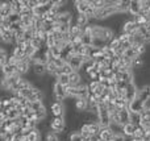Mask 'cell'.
<instances>
[{
    "label": "cell",
    "mask_w": 150,
    "mask_h": 141,
    "mask_svg": "<svg viewBox=\"0 0 150 141\" xmlns=\"http://www.w3.org/2000/svg\"><path fill=\"white\" fill-rule=\"evenodd\" d=\"M49 128H50V131L54 132V133H61V132H63L66 129L65 118H54V116H50Z\"/></svg>",
    "instance_id": "obj_1"
},
{
    "label": "cell",
    "mask_w": 150,
    "mask_h": 141,
    "mask_svg": "<svg viewBox=\"0 0 150 141\" xmlns=\"http://www.w3.org/2000/svg\"><path fill=\"white\" fill-rule=\"evenodd\" d=\"M65 104L63 103H58V102H53L50 104V115L54 118H65Z\"/></svg>",
    "instance_id": "obj_2"
},
{
    "label": "cell",
    "mask_w": 150,
    "mask_h": 141,
    "mask_svg": "<svg viewBox=\"0 0 150 141\" xmlns=\"http://www.w3.org/2000/svg\"><path fill=\"white\" fill-rule=\"evenodd\" d=\"M137 92H138V87L136 86L133 82L132 83H128L127 87H125V100H127L128 103L134 100L136 98H137Z\"/></svg>",
    "instance_id": "obj_3"
},
{
    "label": "cell",
    "mask_w": 150,
    "mask_h": 141,
    "mask_svg": "<svg viewBox=\"0 0 150 141\" xmlns=\"http://www.w3.org/2000/svg\"><path fill=\"white\" fill-rule=\"evenodd\" d=\"M73 4H74L75 13H83V15H86L91 5V0H76V1H73Z\"/></svg>",
    "instance_id": "obj_4"
},
{
    "label": "cell",
    "mask_w": 150,
    "mask_h": 141,
    "mask_svg": "<svg viewBox=\"0 0 150 141\" xmlns=\"http://www.w3.org/2000/svg\"><path fill=\"white\" fill-rule=\"evenodd\" d=\"M140 12H141L140 0H130V4H129V8H128L127 15L130 16V17H134V16L140 15Z\"/></svg>",
    "instance_id": "obj_5"
},
{
    "label": "cell",
    "mask_w": 150,
    "mask_h": 141,
    "mask_svg": "<svg viewBox=\"0 0 150 141\" xmlns=\"http://www.w3.org/2000/svg\"><path fill=\"white\" fill-rule=\"evenodd\" d=\"M74 23L76 24L80 28H86V26L90 24V18L87 15H83V13H75L74 15Z\"/></svg>",
    "instance_id": "obj_6"
},
{
    "label": "cell",
    "mask_w": 150,
    "mask_h": 141,
    "mask_svg": "<svg viewBox=\"0 0 150 141\" xmlns=\"http://www.w3.org/2000/svg\"><path fill=\"white\" fill-rule=\"evenodd\" d=\"M67 63L71 66V69H73L74 71H79L80 66H82V63H83V57L82 55H71V57L69 58Z\"/></svg>",
    "instance_id": "obj_7"
},
{
    "label": "cell",
    "mask_w": 150,
    "mask_h": 141,
    "mask_svg": "<svg viewBox=\"0 0 150 141\" xmlns=\"http://www.w3.org/2000/svg\"><path fill=\"white\" fill-rule=\"evenodd\" d=\"M150 98V86L149 84H146V86L141 87V89H138V92H137V99L141 100V102H146Z\"/></svg>",
    "instance_id": "obj_8"
},
{
    "label": "cell",
    "mask_w": 150,
    "mask_h": 141,
    "mask_svg": "<svg viewBox=\"0 0 150 141\" xmlns=\"http://www.w3.org/2000/svg\"><path fill=\"white\" fill-rule=\"evenodd\" d=\"M74 108L76 112H84L87 111V99H83V98H76L74 99Z\"/></svg>",
    "instance_id": "obj_9"
},
{
    "label": "cell",
    "mask_w": 150,
    "mask_h": 141,
    "mask_svg": "<svg viewBox=\"0 0 150 141\" xmlns=\"http://www.w3.org/2000/svg\"><path fill=\"white\" fill-rule=\"evenodd\" d=\"M128 110H129V112H138L141 113L142 112V102L141 100H138L137 98H136L134 100H132V102L128 103Z\"/></svg>",
    "instance_id": "obj_10"
},
{
    "label": "cell",
    "mask_w": 150,
    "mask_h": 141,
    "mask_svg": "<svg viewBox=\"0 0 150 141\" xmlns=\"http://www.w3.org/2000/svg\"><path fill=\"white\" fill-rule=\"evenodd\" d=\"M32 73H33L34 75H37L38 78L46 75V69H45V65L38 63V62L33 63V66H32Z\"/></svg>",
    "instance_id": "obj_11"
},
{
    "label": "cell",
    "mask_w": 150,
    "mask_h": 141,
    "mask_svg": "<svg viewBox=\"0 0 150 141\" xmlns=\"http://www.w3.org/2000/svg\"><path fill=\"white\" fill-rule=\"evenodd\" d=\"M69 33H70V36H71V40L75 38V37H82V34H83V28H80V26H78L76 24L74 23H71L70 24V28H69Z\"/></svg>",
    "instance_id": "obj_12"
},
{
    "label": "cell",
    "mask_w": 150,
    "mask_h": 141,
    "mask_svg": "<svg viewBox=\"0 0 150 141\" xmlns=\"http://www.w3.org/2000/svg\"><path fill=\"white\" fill-rule=\"evenodd\" d=\"M134 129H136V127L133 125V124L128 123V124H125V125H122L121 135L124 137H127V139H132L133 135H134Z\"/></svg>",
    "instance_id": "obj_13"
},
{
    "label": "cell",
    "mask_w": 150,
    "mask_h": 141,
    "mask_svg": "<svg viewBox=\"0 0 150 141\" xmlns=\"http://www.w3.org/2000/svg\"><path fill=\"white\" fill-rule=\"evenodd\" d=\"M113 132L108 128H100V133H99V139L103 140V141H112V139H113Z\"/></svg>",
    "instance_id": "obj_14"
},
{
    "label": "cell",
    "mask_w": 150,
    "mask_h": 141,
    "mask_svg": "<svg viewBox=\"0 0 150 141\" xmlns=\"http://www.w3.org/2000/svg\"><path fill=\"white\" fill-rule=\"evenodd\" d=\"M119 116H120V123H121V125H125V124L129 123L130 112H129V110H128V107L122 108V110H119Z\"/></svg>",
    "instance_id": "obj_15"
},
{
    "label": "cell",
    "mask_w": 150,
    "mask_h": 141,
    "mask_svg": "<svg viewBox=\"0 0 150 141\" xmlns=\"http://www.w3.org/2000/svg\"><path fill=\"white\" fill-rule=\"evenodd\" d=\"M69 79H70V84H69V86H73V87H76L78 84H80L83 82L82 75H80L78 71H74L73 74H70V75H69Z\"/></svg>",
    "instance_id": "obj_16"
},
{
    "label": "cell",
    "mask_w": 150,
    "mask_h": 141,
    "mask_svg": "<svg viewBox=\"0 0 150 141\" xmlns=\"http://www.w3.org/2000/svg\"><path fill=\"white\" fill-rule=\"evenodd\" d=\"M26 140L28 141H42V133L38 129H33V131L26 136Z\"/></svg>",
    "instance_id": "obj_17"
},
{
    "label": "cell",
    "mask_w": 150,
    "mask_h": 141,
    "mask_svg": "<svg viewBox=\"0 0 150 141\" xmlns=\"http://www.w3.org/2000/svg\"><path fill=\"white\" fill-rule=\"evenodd\" d=\"M129 119H130L129 123L133 124L134 127L141 125V113H138V112H130Z\"/></svg>",
    "instance_id": "obj_18"
},
{
    "label": "cell",
    "mask_w": 150,
    "mask_h": 141,
    "mask_svg": "<svg viewBox=\"0 0 150 141\" xmlns=\"http://www.w3.org/2000/svg\"><path fill=\"white\" fill-rule=\"evenodd\" d=\"M55 82H57V83H59V84H62L63 87H66V86H69V84H70L69 75H67V74H63V73H61L59 75L55 78Z\"/></svg>",
    "instance_id": "obj_19"
},
{
    "label": "cell",
    "mask_w": 150,
    "mask_h": 141,
    "mask_svg": "<svg viewBox=\"0 0 150 141\" xmlns=\"http://www.w3.org/2000/svg\"><path fill=\"white\" fill-rule=\"evenodd\" d=\"M9 7H11L12 13H20L21 9H23L20 4V0H12V1H9Z\"/></svg>",
    "instance_id": "obj_20"
},
{
    "label": "cell",
    "mask_w": 150,
    "mask_h": 141,
    "mask_svg": "<svg viewBox=\"0 0 150 141\" xmlns=\"http://www.w3.org/2000/svg\"><path fill=\"white\" fill-rule=\"evenodd\" d=\"M145 136H146V131L141 125H138V127H136L134 135H133L132 139H145Z\"/></svg>",
    "instance_id": "obj_21"
},
{
    "label": "cell",
    "mask_w": 150,
    "mask_h": 141,
    "mask_svg": "<svg viewBox=\"0 0 150 141\" xmlns=\"http://www.w3.org/2000/svg\"><path fill=\"white\" fill-rule=\"evenodd\" d=\"M122 57L128 58V60H130L133 62V60H134V58H137L138 55H137V53H136V50L133 49V47H129V49H125L124 50V55H122Z\"/></svg>",
    "instance_id": "obj_22"
},
{
    "label": "cell",
    "mask_w": 150,
    "mask_h": 141,
    "mask_svg": "<svg viewBox=\"0 0 150 141\" xmlns=\"http://www.w3.org/2000/svg\"><path fill=\"white\" fill-rule=\"evenodd\" d=\"M8 52H7V49H4V47H1L0 46V69L3 67V66L7 63V60H8Z\"/></svg>",
    "instance_id": "obj_23"
},
{
    "label": "cell",
    "mask_w": 150,
    "mask_h": 141,
    "mask_svg": "<svg viewBox=\"0 0 150 141\" xmlns=\"http://www.w3.org/2000/svg\"><path fill=\"white\" fill-rule=\"evenodd\" d=\"M29 45H30V46L33 47L34 50H40L42 46H44L45 44L41 41V40H38V38H37V37H33V38L30 40V42H29Z\"/></svg>",
    "instance_id": "obj_24"
},
{
    "label": "cell",
    "mask_w": 150,
    "mask_h": 141,
    "mask_svg": "<svg viewBox=\"0 0 150 141\" xmlns=\"http://www.w3.org/2000/svg\"><path fill=\"white\" fill-rule=\"evenodd\" d=\"M20 116V113L17 112V110L16 108H9V110H7V119L8 120H16V119Z\"/></svg>",
    "instance_id": "obj_25"
},
{
    "label": "cell",
    "mask_w": 150,
    "mask_h": 141,
    "mask_svg": "<svg viewBox=\"0 0 150 141\" xmlns=\"http://www.w3.org/2000/svg\"><path fill=\"white\" fill-rule=\"evenodd\" d=\"M107 46L109 47V49H112L115 52V50L116 49H119L120 46H121V44H120V41H119V38H117V37H115V38H112L111 41L108 42V44H107Z\"/></svg>",
    "instance_id": "obj_26"
},
{
    "label": "cell",
    "mask_w": 150,
    "mask_h": 141,
    "mask_svg": "<svg viewBox=\"0 0 150 141\" xmlns=\"http://www.w3.org/2000/svg\"><path fill=\"white\" fill-rule=\"evenodd\" d=\"M42 107H45L44 103L40 102V100H37V102H30V106H29V110H30L32 112H36V111L41 110Z\"/></svg>",
    "instance_id": "obj_27"
},
{
    "label": "cell",
    "mask_w": 150,
    "mask_h": 141,
    "mask_svg": "<svg viewBox=\"0 0 150 141\" xmlns=\"http://www.w3.org/2000/svg\"><path fill=\"white\" fill-rule=\"evenodd\" d=\"M42 141H59L58 140V133H54V132L49 131L47 133H45V137Z\"/></svg>",
    "instance_id": "obj_28"
},
{
    "label": "cell",
    "mask_w": 150,
    "mask_h": 141,
    "mask_svg": "<svg viewBox=\"0 0 150 141\" xmlns=\"http://www.w3.org/2000/svg\"><path fill=\"white\" fill-rule=\"evenodd\" d=\"M80 40H82V45L83 46H91V42H92V37L90 36V34H82V37H80Z\"/></svg>",
    "instance_id": "obj_29"
},
{
    "label": "cell",
    "mask_w": 150,
    "mask_h": 141,
    "mask_svg": "<svg viewBox=\"0 0 150 141\" xmlns=\"http://www.w3.org/2000/svg\"><path fill=\"white\" fill-rule=\"evenodd\" d=\"M52 62H53V65L55 66V67L58 69V70H61V69L63 67V66H65V61L62 60V58H53L52 60Z\"/></svg>",
    "instance_id": "obj_30"
},
{
    "label": "cell",
    "mask_w": 150,
    "mask_h": 141,
    "mask_svg": "<svg viewBox=\"0 0 150 141\" xmlns=\"http://www.w3.org/2000/svg\"><path fill=\"white\" fill-rule=\"evenodd\" d=\"M8 20L11 21V24L20 23V21H21V16H20V13H11V15L8 16Z\"/></svg>",
    "instance_id": "obj_31"
},
{
    "label": "cell",
    "mask_w": 150,
    "mask_h": 141,
    "mask_svg": "<svg viewBox=\"0 0 150 141\" xmlns=\"http://www.w3.org/2000/svg\"><path fill=\"white\" fill-rule=\"evenodd\" d=\"M98 87H99V82L98 81H91V82H88V83H87L88 92H91V94H92V92L95 91Z\"/></svg>",
    "instance_id": "obj_32"
},
{
    "label": "cell",
    "mask_w": 150,
    "mask_h": 141,
    "mask_svg": "<svg viewBox=\"0 0 150 141\" xmlns=\"http://www.w3.org/2000/svg\"><path fill=\"white\" fill-rule=\"evenodd\" d=\"M70 141H83V137L79 133V131L70 132Z\"/></svg>",
    "instance_id": "obj_33"
},
{
    "label": "cell",
    "mask_w": 150,
    "mask_h": 141,
    "mask_svg": "<svg viewBox=\"0 0 150 141\" xmlns=\"http://www.w3.org/2000/svg\"><path fill=\"white\" fill-rule=\"evenodd\" d=\"M61 73H63V74H67V75H70V74H73L74 73V70L71 69V66L69 65V63H65V66H63L62 69H61Z\"/></svg>",
    "instance_id": "obj_34"
},
{
    "label": "cell",
    "mask_w": 150,
    "mask_h": 141,
    "mask_svg": "<svg viewBox=\"0 0 150 141\" xmlns=\"http://www.w3.org/2000/svg\"><path fill=\"white\" fill-rule=\"evenodd\" d=\"M125 139H127V137H124L122 135H115L112 141H125Z\"/></svg>",
    "instance_id": "obj_35"
},
{
    "label": "cell",
    "mask_w": 150,
    "mask_h": 141,
    "mask_svg": "<svg viewBox=\"0 0 150 141\" xmlns=\"http://www.w3.org/2000/svg\"><path fill=\"white\" fill-rule=\"evenodd\" d=\"M91 141H103V140H100V139H99V136H96V137H93Z\"/></svg>",
    "instance_id": "obj_36"
},
{
    "label": "cell",
    "mask_w": 150,
    "mask_h": 141,
    "mask_svg": "<svg viewBox=\"0 0 150 141\" xmlns=\"http://www.w3.org/2000/svg\"><path fill=\"white\" fill-rule=\"evenodd\" d=\"M132 141H145L144 139H132Z\"/></svg>",
    "instance_id": "obj_37"
}]
</instances>
